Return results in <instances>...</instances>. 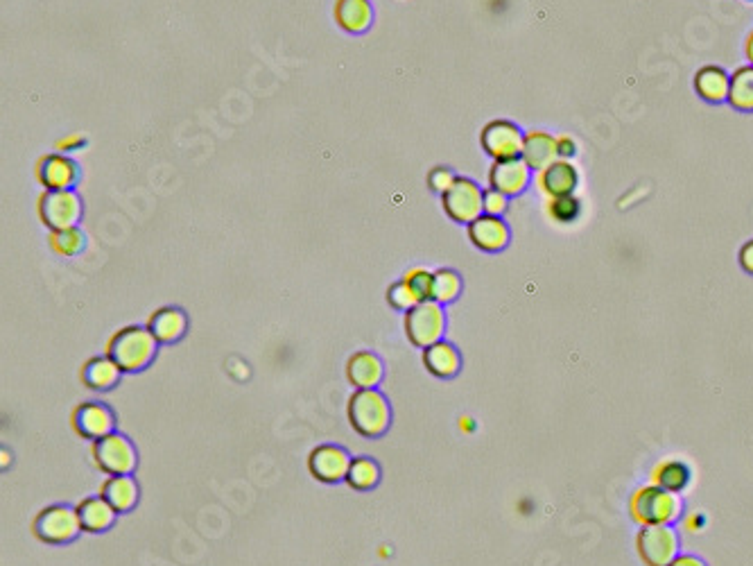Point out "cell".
Instances as JSON below:
<instances>
[{
  "instance_id": "obj_1",
  "label": "cell",
  "mask_w": 753,
  "mask_h": 566,
  "mask_svg": "<svg viewBox=\"0 0 753 566\" xmlns=\"http://www.w3.org/2000/svg\"><path fill=\"white\" fill-rule=\"evenodd\" d=\"M159 340L147 327H125L111 336L107 345V356L118 363L123 372H141L157 356Z\"/></svg>"
},
{
  "instance_id": "obj_2",
  "label": "cell",
  "mask_w": 753,
  "mask_h": 566,
  "mask_svg": "<svg viewBox=\"0 0 753 566\" xmlns=\"http://www.w3.org/2000/svg\"><path fill=\"white\" fill-rule=\"evenodd\" d=\"M629 514L638 526H670L681 517V499L654 483L638 487L629 499Z\"/></svg>"
},
{
  "instance_id": "obj_3",
  "label": "cell",
  "mask_w": 753,
  "mask_h": 566,
  "mask_svg": "<svg viewBox=\"0 0 753 566\" xmlns=\"http://www.w3.org/2000/svg\"><path fill=\"white\" fill-rule=\"evenodd\" d=\"M349 424L356 428L362 437H380L383 435L389 422H392V410H389V401L385 394L378 388L371 390H356L349 399Z\"/></svg>"
},
{
  "instance_id": "obj_4",
  "label": "cell",
  "mask_w": 753,
  "mask_h": 566,
  "mask_svg": "<svg viewBox=\"0 0 753 566\" xmlns=\"http://www.w3.org/2000/svg\"><path fill=\"white\" fill-rule=\"evenodd\" d=\"M405 336L417 349H428L435 342L444 340L446 311L435 299L421 302L405 313Z\"/></svg>"
},
{
  "instance_id": "obj_5",
  "label": "cell",
  "mask_w": 753,
  "mask_h": 566,
  "mask_svg": "<svg viewBox=\"0 0 753 566\" xmlns=\"http://www.w3.org/2000/svg\"><path fill=\"white\" fill-rule=\"evenodd\" d=\"M482 195L484 188H480L478 182H473L471 177H457L453 186L441 195V207L457 225H471L484 213Z\"/></svg>"
},
{
  "instance_id": "obj_6",
  "label": "cell",
  "mask_w": 753,
  "mask_h": 566,
  "mask_svg": "<svg viewBox=\"0 0 753 566\" xmlns=\"http://www.w3.org/2000/svg\"><path fill=\"white\" fill-rule=\"evenodd\" d=\"M636 553L645 566H670L679 555V535L672 526H640Z\"/></svg>"
},
{
  "instance_id": "obj_7",
  "label": "cell",
  "mask_w": 753,
  "mask_h": 566,
  "mask_svg": "<svg viewBox=\"0 0 753 566\" xmlns=\"http://www.w3.org/2000/svg\"><path fill=\"white\" fill-rule=\"evenodd\" d=\"M32 530L43 544H68L82 533L80 514H77V508L53 505V508L39 512V517L34 519Z\"/></svg>"
},
{
  "instance_id": "obj_8",
  "label": "cell",
  "mask_w": 753,
  "mask_h": 566,
  "mask_svg": "<svg viewBox=\"0 0 753 566\" xmlns=\"http://www.w3.org/2000/svg\"><path fill=\"white\" fill-rule=\"evenodd\" d=\"M41 225L50 231L77 227L82 220V200L73 188L71 191H43L37 202Z\"/></svg>"
},
{
  "instance_id": "obj_9",
  "label": "cell",
  "mask_w": 753,
  "mask_h": 566,
  "mask_svg": "<svg viewBox=\"0 0 753 566\" xmlns=\"http://www.w3.org/2000/svg\"><path fill=\"white\" fill-rule=\"evenodd\" d=\"M525 143V132L514 120L496 118L489 120L480 132V145L493 161H505L521 157Z\"/></svg>"
},
{
  "instance_id": "obj_10",
  "label": "cell",
  "mask_w": 753,
  "mask_h": 566,
  "mask_svg": "<svg viewBox=\"0 0 753 566\" xmlns=\"http://www.w3.org/2000/svg\"><path fill=\"white\" fill-rule=\"evenodd\" d=\"M93 460L107 476H132L136 469V449L125 435L114 431L93 442Z\"/></svg>"
},
{
  "instance_id": "obj_11",
  "label": "cell",
  "mask_w": 753,
  "mask_h": 566,
  "mask_svg": "<svg viewBox=\"0 0 753 566\" xmlns=\"http://www.w3.org/2000/svg\"><path fill=\"white\" fill-rule=\"evenodd\" d=\"M34 175H37L43 191H71L80 182V168H77L75 159L64 152L41 157L37 161V168H34Z\"/></svg>"
},
{
  "instance_id": "obj_12",
  "label": "cell",
  "mask_w": 753,
  "mask_h": 566,
  "mask_svg": "<svg viewBox=\"0 0 753 566\" xmlns=\"http://www.w3.org/2000/svg\"><path fill=\"white\" fill-rule=\"evenodd\" d=\"M466 227H469L466 234H469L471 245L475 250L487 254L502 252L509 245V240H512V229H509L507 222L500 216H487V213H482L478 220H473L471 225Z\"/></svg>"
},
{
  "instance_id": "obj_13",
  "label": "cell",
  "mask_w": 753,
  "mask_h": 566,
  "mask_svg": "<svg viewBox=\"0 0 753 566\" xmlns=\"http://www.w3.org/2000/svg\"><path fill=\"white\" fill-rule=\"evenodd\" d=\"M71 422H73V428H75L77 435L84 437V440L98 442L105 435L114 433L116 417L105 406V403L89 401V403H82L80 408H75Z\"/></svg>"
},
{
  "instance_id": "obj_14",
  "label": "cell",
  "mask_w": 753,
  "mask_h": 566,
  "mask_svg": "<svg viewBox=\"0 0 753 566\" xmlns=\"http://www.w3.org/2000/svg\"><path fill=\"white\" fill-rule=\"evenodd\" d=\"M532 173L534 170L527 166L521 157L493 161L487 182L489 188H496V191L505 193L507 197H516L532 184Z\"/></svg>"
},
{
  "instance_id": "obj_15",
  "label": "cell",
  "mask_w": 753,
  "mask_h": 566,
  "mask_svg": "<svg viewBox=\"0 0 753 566\" xmlns=\"http://www.w3.org/2000/svg\"><path fill=\"white\" fill-rule=\"evenodd\" d=\"M579 168L568 159L552 161L548 168H543L541 173H536L534 184L539 188V193L545 197H561V195H575L579 188Z\"/></svg>"
},
{
  "instance_id": "obj_16",
  "label": "cell",
  "mask_w": 753,
  "mask_h": 566,
  "mask_svg": "<svg viewBox=\"0 0 753 566\" xmlns=\"http://www.w3.org/2000/svg\"><path fill=\"white\" fill-rule=\"evenodd\" d=\"M351 462L353 458L349 456V451L335 447V444H322V447L310 453L308 469L322 483H340V480H346Z\"/></svg>"
},
{
  "instance_id": "obj_17",
  "label": "cell",
  "mask_w": 753,
  "mask_h": 566,
  "mask_svg": "<svg viewBox=\"0 0 753 566\" xmlns=\"http://www.w3.org/2000/svg\"><path fill=\"white\" fill-rule=\"evenodd\" d=\"M729 87L731 75L726 73V68L717 64L701 66L692 77V89L708 105H722V102L729 100Z\"/></svg>"
},
{
  "instance_id": "obj_18",
  "label": "cell",
  "mask_w": 753,
  "mask_h": 566,
  "mask_svg": "<svg viewBox=\"0 0 753 566\" xmlns=\"http://www.w3.org/2000/svg\"><path fill=\"white\" fill-rule=\"evenodd\" d=\"M385 376V367L383 360H380L376 354L371 351H358L349 358L346 363V379L353 385L356 390H371L383 381Z\"/></svg>"
},
{
  "instance_id": "obj_19",
  "label": "cell",
  "mask_w": 753,
  "mask_h": 566,
  "mask_svg": "<svg viewBox=\"0 0 753 566\" xmlns=\"http://www.w3.org/2000/svg\"><path fill=\"white\" fill-rule=\"evenodd\" d=\"M521 159L534 170V173H541L543 168H548L552 161L559 159L557 136H552L550 132H543V130L527 132Z\"/></svg>"
},
{
  "instance_id": "obj_20",
  "label": "cell",
  "mask_w": 753,
  "mask_h": 566,
  "mask_svg": "<svg viewBox=\"0 0 753 566\" xmlns=\"http://www.w3.org/2000/svg\"><path fill=\"white\" fill-rule=\"evenodd\" d=\"M333 16L346 34H362L374 23V7L369 0H335Z\"/></svg>"
},
{
  "instance_id": "obj_21",
  "label": "cell",
  "mask_w": 753,
  "mask_h": 566,
  "mask_svg": "<svg viewBox=\"0 0 753 566\" xmlns=\"http://www.w3.org/2000/svg\"><path fill=\"white\" fill-rule=\"evenodd\" d=\"M147 329L154 333L159 345H172V342L184 338L188 329V317L177 306H163L147 320Z\"/></svg>"
},
{
  "instance_id": "obj_22",
  "label": "cell",
  "mask_w": 753,
  "mask_h": 566,
  "mask_svg": "<svg viewBox=\"0 0 753 566\" xmlns=\"http://www.w3.org/2000/svg\"><path fill=\"white\" fill-rule=\"evenodd\" d=\"M423 365L437 379H453L462 370V356L455 345L439 340L428 349H423Z\"/></svg>"
},
{
  "instance_id": "obj_23",
  "label": "cell",
  "mask_w": 753,
  "mask_h": 566,
  "mask_svg": "<svg viewBox=\"0 0 753 566\" xmlns=\"http://www.w3.org/2000/svg\"><path fill=\"white\" fill-rule=\"evenodd\" d=\"M84 533H105L116 521V510L111 508L105 496H91L77 505Z\"/></svg>"
},
{
  "instance_id": "obj_24",
  "label": "cell",
  "mask_w": 753,
  "mask_h": 566,
  "mask_svg": "<svg viewBox=\"0 0 753 566\" xmlns=\"http://www.w3.org/2000/svg\"><path fill=\"white\" fill-rule=\"evenodd\" d=\"M120 376H123V370L111 356H95L82 367V381L91 390H111L118 385Z\"/></svg>"
},
{
  "instance_id": "obj_25",
  "label": "cell",
  "mask_w": 753,
  "mask_h": 566,
  "mask_svg": "<svg viewBox=\"0 0 753 566\" xmlns=\"http://www.w3.org/2000/svg\"><path fill=\"white\" fill-rule=\"evenodd\" d=\"M100 496H105L118 514L129 512L138 501V485L132 476H109L107 483L102 485Z\"/></svg>"
},
{
  "instance_id": "obj_26",
  "label": "cell",
  "mask_w": 753,
  "mask_h": 566,
  "mask_svg": "<svg viewBox=\"0 0 753 566\" xmlns=\"http://www.w3.org/2000/svg\"><path fill=\"white\" fill-rule=\"evenodd\" d=\"M652 483L663 487V490L679 494L690 483V469L681 460H663L652 471Z\"/></svg>"
},
{
  "instance_id": "obj_27",
  "label": "cell",
  "mask_w": 753,
  "mask_h": 566,
  "mask_svg": "<svg viewBox=\"0 0 753 566\" xmlns=\"http://www.w3.org/2000/svg\"><path fill=\"white\" fill-rule=\"evenodd\" d=\"M729 105L738 111H753V66L744 64L731 73Z\"/></svg>"
},
{
  "instance_id": "obj_28",
  "label": "cell",
  "mask_w": 753,
  "mask_h": 566,
  "mask_svg": "<svg viewBox=\"0 0 753 566\" xmlns=\"http://www.w3.org/2000/svg\"><path fill=\"white\" fill-rule=\"evenodd\" d=\"M584 204L577 195L545 197V216L557 225H573L582 216Z\"/></svg>"
},
{
  "instance_id": "obj_29",
  "label": "cell",
  "mask_w": 753,
  "mask_h": 566,
  "mask_svg": "<svg viewBox=\"0 0 753 566\" xmlns=\"http://www.w3.org/2000/svg\"><path fill=\"white\" fill-rule=\"evenodd\" d=\"M380 480V467L374 460L362 456V458H353L349 474H346V483H349L353 490L367 492L371 487H376Z\"/></svg>"
},
{
  "instance_id": "obj_30",
  "label": "cell",
  "mask_w": 753,
  "mask_h": 566,
  "mask_svg": "<svg viewBox=\"0 0 753 566\" xmlns=\"http://www.w3.org/2000/svg\"><path fill=\"white\" fill-rule=\"evenodd\" d=\"M48 245L57 256H77L84 250L86 238H84L80 227L57 229V231H50V234H48Z\"/></svg>"
},
{
  "instance_id": "obj_31",
  "label": "cell",
  "mask_w": 753,
  "mask_h": 566,
  "mask_svg": "<svg viewBox=\"0 0 753 566\" xmlns=\"http://www.w3.org/2000/svg\"><path fill=\"white\" fill-rule=\"evenodd\" d=\"M462 293V277L455 270L441 268L435 272V286H432V299L441 306L453 304Z\"/></svg>"
},
{
  "instance_id": "obj_32",
  "label": "cell",
  "mask_w": 753,
  "mask_h": 566,
  "mask_svg": "<svg viewBox=\"0 0 753 566\" xmlns=\"http://www.w3.org/2000/svg\"><path fill=\"white\" fill-rule=\"evenodd\" d=\"M403 281L408 283L410 290L414 293V297L419 299V302H428V299H432V286H435V272H428L423 268H412L408 270V274H405Z\"/></svg>"
},
{
  "instance_id": "obj_33",
  "label": "cell",
  "mask_w": 753,
  "mask_h": 566,
  "mask_svg": "<svg viewBox=\"0 0 753 566\" xmlns=\"http://www.w3.org/2000/svg\"><path fill=\"white\" fill-rule=\"evenodd\" d=\"M387 302H389V306L396 308V311H403V313H408L410 308L421 304L419 299L414 297V293L410 290L408 283H405L403 279L396 281L394 286L387 290Z\"/></svg>"
},
{
  "instance_id": "obj_34",
  "label": "cell",
  "mask_w": 753,
  "mask_h": 566,
  "mask_svg": "<svg viewBox=\"0 0 753 566\" xmlns=\"http://www.w3.org/2000/svg\"><path fill=\"white\" fill-rule=\"evenodd\" d=\"M482 209L487 216H505V211L509 209V197L505 193L496 191V188H484L482 195Z\"/></svg>"
},
{
  "instance_id": "obj_35",
  "label": "cell",
  "mask_w": 753,
  "mask_h": 566,
  "mask_svg": "<svg viewBox=\"0 0 753 566\" xmlns=\"http://www.w3.org/2000/svg\"><path fill=\"white\" fill-rule=\"evenodd\" d=\"M455 179L457 175L453 173V170L446 166H437L428 173V186H430V191H435L437 195H444L448 188L453 186Z\"/></svg>"
},
{
  "instance_id": "obj_36",
  "label": "cell",
  "mask_w": 753,
  "mask_h": 566,
  "mask_svg": "<svg viewBox=\"0 0 753 566\" xmlns=\"http://www.w3.org/2000/svg\"><path fill=\"white\" fill-rule=\"evenodd\" d=\"M557 154H559V159L573 161V157L577 154V143L573 136H568V134L557 136Z\"/></svg>"
},
{
  "instance_id": "obj_37",
  "label": "cell",
  "mask_w": 753,
  "mask_h": 566,
  "mask_svg": "<svg viewBox=\"0 0 753 566\" xmlns=\"http://www.w3.org/2000/svg\"><path fill=\"white\" fill-rule=\"evenodd\" d=\"M84 143H86V139H84L82 134H68V136H62V139L57 141V150L66 154V152L80 150Z\"/></svg>"
},
{
  "instance_id": "obj_38",
  "label": "cell",
  "mask_w": 753,
  "mask_h": 566,
  "mask_svg": "<svg viewBox=\"0 0 753 566\" xmlns=\"http://www.w3.org/2000/svg\"><path fill=\"white\" fill-rule=\"evenodd\" d=\"M738 261H740V268H742L744 272H747V274H751V277H753V238L747 240V243H744V245L740 247Z\"/></svg>"
},
{
  "instance_id": "obj_39",
  "label": "cell",
  "mask_w": 753,
  "mask_h": 566,
  "mask_svg": "<svg viewBox=\"0 0 753 566\" xmlns=\"http://www.w3.org/2000/svg\"><path fill=\"white\" fill-rule=\"evenodd\" d=\"M670 566H706V562L699 560L697 555H677Z\"/></svg>"
},
{
  "instance_id": "obj_40",
  "label": "cell",
  "mask_w": 753,
  "mask_h": 566,
  "mask_svg": "<svg viewBox=\"0 0 753 566\" xmlns=\"http://www.w3.org/2000/svg\"><path fill=\"white\" fill-rule=\"evenodd\" d=\"M744 57H747V64L753 66V30L744 39Z\"/></svg>"
},
{
  "instance_id": "obj_41",
  "label": "cell",
  "mask_w": 753,
  "mask_h": 566,
  "mask_svg": "<svg viewBox=\"0 0 753 566\" xmlns=\"http://www.w3.org/2000/svg\"><path fill=\"white\" fill-rule=\"evenodd\" d=\"M683 523H686V528L690 530V533H697V528L701 526V523H704V517H699V514H692V517H688Z\"/></svg>"
},
{
  "instance_id": "obj_42",
  "label": "cell",
  "mask_w": 753,
  "mask_h": 566,
  "mask_svg": "<svg viewBox=\"0 0 753 566\" xmlns=\"http://www.w3.org/2000/svg\"><path fill=\"white\" fill-rule=\"evenodd\" d=\"M747 3H753V0H747Z\"/></svg>"
}]
</instances>
